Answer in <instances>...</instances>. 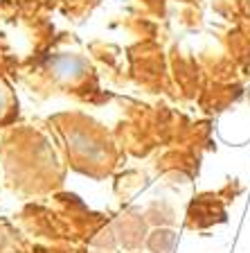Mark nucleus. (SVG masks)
<instances>
[{"label":"nucleus","instance_id":"f257e3e1","mask_svg":"<svg viewBox=\"0 0 250 253\" xmlns=\"http://www.w3.org/2000/svg\"><path fill=\"white\" fill-rule=\"evenodd\" d=\"M50 70H52L57 82L74 86L88 75L90 66H88V61L83 57H79V54H59V57H54L52 61H50Z\"/></svg>","mask_w":250,"mask_h":253},{"label":"nucleus","instance_id":"f03ea898","mask_svg":"<svg viewBox=\"0 0 250 253\" xmlns=\"http://www.w3.org/2000/svg\"><path fill=\"white\" fill-rule=\"evenodd\" d=\"M14 93L11 88L7 86L5 79H0V125L2 122H9L11 120V113H14Z\"/></svg>","mask_w":250,"mask_h":253}]
</instances>
